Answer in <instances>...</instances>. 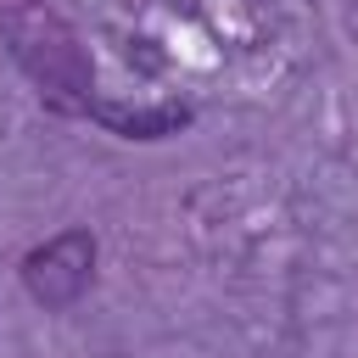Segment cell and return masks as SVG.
Returning <instances> with one entry per match:
<instances>
[{"label": "cell", "instance_id": "obj_2", "mask_svg": "<svg viewBox=\"0 0 358 358\" xmlns=\"http://www.w3.org/2000/svg\"><path fill=\"white\" fill-rule=\"evenodd\" d=\"M101 117H106L112 129H123V134H162V129H179V123H185L179 106H162V112H106V106H101Z\"/></svg>", "mask_w": 358, "mask_h": 358}, {"label": "cell", "instance_id": "obj_1", "mask_svg": "<svg viewBox=\"0 0 358 358\" xmlns=\"http://www.w3.org/2000/svg\"><path fill=\"white\" fill-rule=\"evenodd\" d=\"M90 274H95V241H90V229H67V235L45 241L39 252H28V263H22V280H28V291L45 308L78 302L84 285H90Z\"/></svg>", "mask_w": 358, "mask_h": 358}]
</instances>
